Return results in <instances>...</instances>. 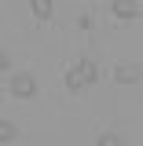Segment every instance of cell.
I'll list each match as a JSON object with an SVG mask.
<instances>
[{
    "label": "cell",
    "instance_id": "6da1fadb",
    "mask_svg": "<svg viewBox=\"0 0 143 146\" xmlns=\"http://www.w3.org/2000/svg\"><path fill=\"white\" fill-rule=\"evenodd\" d=\"M95 77H99L95 62H92V58H81V62H73V70L66 73V88L70 91H85L88 84H95Z\"/></svg>",
    "mask_w": 143,
    "mask_h": 146
},
{
    "label": "cell",
    "instance_id": "7a4b0ae2",
    "mask_svg": "<svg viewBox=\"0 0 143 146\" xmlns=\"http://www.w3.org/2000/svg\"><path fill=\"white\" fill-rule=\"evenodd\" d=\"M11 95L15 99H33L37 95V77L33 73H15L11 77Z\"/></svg>",
    "mask_w": 143,
    "mask_h": 146
},
{
    "label": "cell",
    "instance_id": "3957f363",
    "mask_svg": "<svg viewBox=\"0 0 143 146\" xmlns=\"http://www.w3.org/2000/svg\"><path fill=\"white\" fill-rule=\"evenodd\" d=\"M114 80H117V84H140V80H143V70L136 66V62H121V66L114 70Z\"/></svg>",
    "mask_w": 143,
    "mask_h": 146
},
{
    "label": "cell",
    "instance_id": "277c9868",
    "mask_svg": "<svg viewBox=\"0 0 143 146\" xmlns=\"http://www.w3.org/2000/svg\"><path fill=\"white\" fill-rule=\"evenodd\" d=\"M110 7H114V15H117V18H136V15H143L136 0H114Z\"/></svg>",
    "mask_w": 143,
    "mask_h": 146
},
{
    "label": "cell",
    "instance_id": "5b68a950",
    "mask_svg": "<svg viewBox=\"0 0 143 146\" xmlns=\"http://www.w3.org/2000/svg\"><path fill=\"white\" fill-rule=\"evenodd\" d=\"M30 4H33V11H37L40 22H48V18H52V0H30Z\"/></svg>",
    "mask_w": 143,
    "mask_h": 146
},
{
    "label": "cell",
    "instance_id": "8992f818",
    "mask_svg": "<svg viewBox=\"0 0 143 146\" xmlns=\"http://www.w3.org/2000/svg\"><path fill=\"white\" fill-rule=\"evenodd\" d=\"M15 135H18V128L11 121H0V143H15Z\"/></svg>",
    "mask_w": 143,
    "mask_h": 146
},
{
    "label": "cell",
    "instance_id": "52a82bcc",
    "mask_svg": "<svg viewBox=\"0 0 143 146\" xmlns=\"http://www.w3.org/2000/svg\"><path fill=\"white\" fill-rule=\"evenodd\" d=\"M95 146H125V139H121L117 131H103V135H99V143H95Z\"/></svg>",
    "mask_w": 143,
    "mask_h": 146
},
{
    "label": "cell",
    "instance_id": "ba28073f",
    "mask_svg": "<svg viewBox=\"0 0 143 146\" xmlns=\"http://www.w3.org/2000/svg\"><path fill=\"white\" fill-rule=\"evenodd\" d=\"M7 66H11V58H7V51H0V73H7Z\"/></svg>",
    "mask_w": 143,
    "mask_h": 146
}]
</instances>
